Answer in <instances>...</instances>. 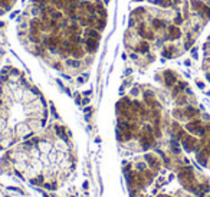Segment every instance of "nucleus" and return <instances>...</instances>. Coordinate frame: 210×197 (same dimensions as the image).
Returning a JSON list of instances; mask_svg holds the SVG:
<instances>
[{"label": "nucleus", "instance_id": "obj_3", "mask_svg": "<svg viewBox=\"0 0 210 197\" xmlns=\"http://www.w3.org/2000/svg\"><path fill=\"white\" fill-rule=\"evenodd\" d=\"M76 148L68 127L48 124L39 133L12 145L0 157V174L42 190H59L76 168Z\"/></svg>", "mask_w": 210, "mask_h": 197}, {"label": "nucleus", "instance_id": "obj_7", "mask_svg": "<svg viewBox=\"0 0 210 197\" xmlns=\"http://www.w3.org/2000/svg\"><path fill=\"white\" fill-rule=\"evenodd\" d=\"M201 69L206 76V79L210 82V33L207 36L206 42L203 45V59H201Z\"/></svg>", "mask_w": 210, "mask_h": 197}, {"label": "nucleus", "instance_id": "obj_5", "mask_svg": "<svg viewBox=\"0 0 210 197\" xmlns=\"http://www.w3.org/2000/svg\"><path fill=\"white\" fill-rule=\"evenodd\" d=\"M45 96L20 69L0 71V153L48 125Z\"/></svg>", "mask_w": 210, "mask_h": 197}, {"label": "nucleus", "instance_id": "obj_4", "mask_svg": "<svg viewBox=\"0 0 210 197\" xmlns=\"http://www.w3.org/2000/svg\"><path fill=\"white\" fill-rule=\"evenodd\" d=\"M168 120L163 88L135 85L115 107V135L120 150L131 155L158 148L168 138Z\"/></svg>", "mask_w": 210, "mask_h": 197}, {"label": "nucleus", "instance_id": "obj_9", "mask_svg": "<svg viewBox=\"0 0 210 197\" xmlns=\"http://www.w3.org/2000/svg\"><path fill=\"white\" fill-rule=\"evenodd\" d=\"M17 0H0V16H4L13 9Z\"/></svg>", "mask_w": 210, "mask_h": 197}, {"label": "nucleus", "instance_id": "obj_8", "mask_svg": "<svg viewBox=\"0 0 210 197\" xmlns=\"http://www.w3.org/2000/svg\"><path fill=\"white\" fill-rule=\"evenodd\" d=\"M148 4H154V6H161V7H168V6H176V4H181L188 0H145Z\"/></svg>", "mask_w": 210, "mask_h": 197}, {"label": "nucleus", "instance_id": "obj_2", "mask_svg": "<svg viewBox=\"0 0 210 197\" xmlns=\"http://www.w3.org/2000/svg\"><path fill=\"white\" fill-rule=\"evenodd\" d=\"M210 22V0H188L168 7L142 4L130 12L124 48L130 61L147 69L158 61L184 55Z\"/></svg>", "mask_w": 210, "mask_h": 197}, {"label": "nucleus", "instance_id": "obj_1", "mask_svg": "<svg viewBox=\"0 0 210 197\" xmlns=\"http://www.w3.org/2000/svg\"><path fill=\"white\" fill-rule=\"evenodd\" d=\"M107 23L102 0H29L16 22V35L50 69L78 76L96 58Z\"/></svg>", "mask_w": 210, "mask_h": 197}, {"label": "nucleus", "instance_id": "obj_6", "mask_svg": "<svg viewBox=\"0 0 210 197\" xmlns=\"http://www.w3.org/2000/svg\"><path fill=\"white\" fill-rule=\"evenodd\" d=\"M155 81L170 99L168 135L194 155L199 164L210 168V117L199 105L188 83L174 69L155 72Z\"/></svg>", "mask_w": 210, "mask_h": 197}]
</instances>
